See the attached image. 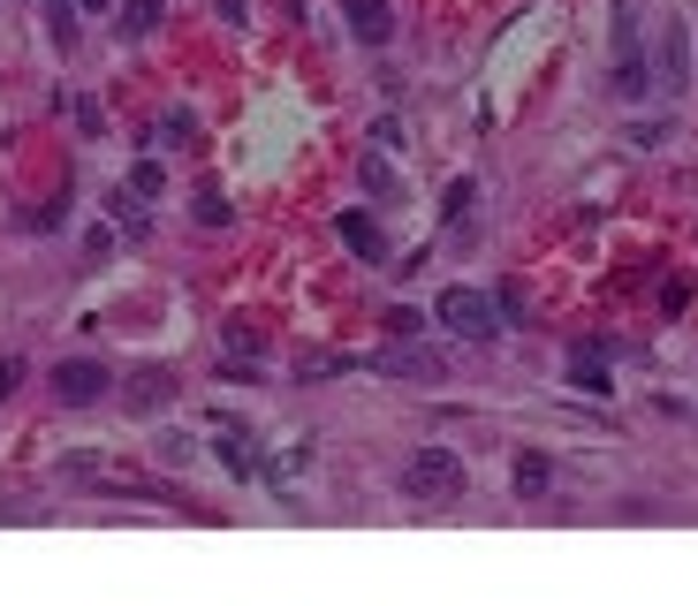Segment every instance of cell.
Instances as JSON below:
<instances>
[{"label":"cell","instance_id":"18","mask_svg":"<svg viewBox=\"0 0 698 606\" xmlns=\"http://www.w3.org/2000/svg\"><path fill=\"white\" fill-rule=\"evenodd\" d=\"M15 379H23V364H15V356H0V395H15Z\"/></svg>","mask_w":698,"mask_h":606},{"label":"cell","instance_id":"9","mask_svg":"<svg viewBox=\"0 0 698 606\" xmlns=\"http://www.w3.org/2000/svg\"><path fill=\"white\" fill-rule=\"evenodd\" d=\"M684 61H691V31L669 23V38H661V84H669V92H684V76H691Z\"/></svg>","mask_w":698,"mask_h":606},{"label":"cell","instance_id":"13","mask_svg":"<svg viewBox=\"0 0 698 606\" xmlns=\"http://www.w3.org/2000/svg\"><path fill=\"white\" fill-rule=\"evenodd\" d=\"M122 31H130V38L160 31V0H130V8H122Z\"/></svg>","mask_w":698,"mask_h":606},{"label":"cell","instance_id":"19","mask_svg":"<svg viewBox=\"0 0 698 606\" xmlns=\"http://www.w3.org/2000/svg\"><path fill=\"white\" fill-rule=\"evenodd\" d=\"M213 8H220V15H243V8H251V0H213Z\"/></svg>","mask_w":698,"mask_h":606},{"label":"cell","instance_id":"4","mask_svg":"<svg viewBox=\"0 0 698 606\" xmlns=\"http://www.w3.org/2000/svg\"><path fill=\"white\" fill-rule=\"evenodd\" d=\"M53 395H61L69 410H84V402H99V395H107V364H92V356H69V364L53 372Z\"/></svg>","mask_w":698,"mask_h":606},{"label":"cell","instance_id":"7","mask_svg":"<svg viewBox=\"0 0 698 606\" xmlns=\"http://www.w3.org/2000/svg\"><path fill=\"white\" fill-rule=\"evenodd\" d=\"M160 402H174V372H137L130 387H122V410H160Z\"/></svg>","mask_w":698,"mask_h":606},{"label":"cell","instance_id":"20","mask_svg":"<svg viewBox=\"0 0 698 606\" xmlns=\"http://www.w3.org/2000/svg\"><path fill=\"white\" fill-rule=\"evenodd\" d=\"M76 8H115V0H76Z\"/></svg>","mask_w":698,"mask_h":606},{"label":"cell","instance_id":"17","mask_svg":"<svg viewBox=\"0 0 698 606\" xmlns=\"http://www.w3.org/2000/svg\"><path fill=\"white\" fill-rule=\"evenodd\" d=\"M364 190H372V197H402V190H395V174H387L380 159H364Z\"/></svg>","mask_w":698,"mask_h":606},{"label":"cell","instance_id":"2","mask_svg":"<svg viewBox=\"0 0 698 606\" xmlns=\"http://www.w3.org/2000/svg\"><path fill=\"white\" fill-rule=\"evenodd\" d=\"M410 493L433 500V508L464 500V462H456L448 448H418V455H410Z\"/></svg>","mask_w":698,"mask_h":606},{"label":"cell","instance_id":"14","mask_svg":"<svg viewBox=\"0 0 698 606\" xmlns=\"http://www.w3.org/2000/svg\"><path fill=\"white\" fill-rule=\"evenodd\" d=\"M46 23H53V38L69 46V38H76V0H46Z\"/></svg>","mask_w":698,"mask_h":606},{"label":"cell","instance_id":"5","mask_svg":"<svg viewBox=\"0 0 698 606\" xmlns=\"http://www.w3.org/2000/svg\"><path fill=\"white\" fill-rule=\"evenodd\" d=\"M342 15H349V31H357L364 46H387V38H395V15H387V0H342Z\"/></svg>","mask_w":698,"mask_h":606},{"label":"cell","instance_id":"11","mask_svg":"<svg viewBox=\"0 0 698 606\" xmlns=\"http://www.w3.org/2000/svg\"><path fill=\"white\" fill-rule=\"evenodd\" d=\"M517 493H524V500L546 493V455H517Z\"/></svg>","mask_w":698,"mask_h":606},{"label":"cell","instance_id":"10","mask_svg":"<svg viewBox=\"0 0 698 606\" xmlns=\"http://www.w3.org/2000/svg\"><path fill=\"white\" fill-rule=\"evenodd\" d=\"M569 379H577L585 395H607V349H600V341H577V356H569Z\"/></svg>","mask_w":698,"mask_h":606},{"label":"cell","instance_id":"1","mask_svg":"<svg viewBox=\"0 0 698 606\" xmlns=\"http://www.w3.org/2000/svg\"><path fill=\"white\" fill-rule=\"evenodd\" d=\"M61 477L69 485H115V493H130V500H182L174 485H160V477H145V470H130V462H115V455H61Z\"/></svg>","mask_w":698,"mask_h":606},{"label":"cell","instance_id":"8","mask_svg":"<svg viewBox=\"0 0 698 606\" xmlns=\"http://www.w3.org/2000/svg\"><path fill=\"white\" fill-rule=\"evenodd\" d=\"M342 243L364 258V266H380V258H387V235H380V220H364V213H342Z\"/></svg>","mask_w":698,"mask_h":606},{"label":"cell","instance_id":"6","mask_svg":"<svg viewBox=\"0 0 698 606\" xmlns=\"http://www.w3.org/2000/svg\"><path fill=\"white\" fill-rule=\"evenodd\" d=\"M380 364H387L395 379H425V387H433V379H448V364H441V349H387Z\"/></svg>","mask_w":698,"mask_h":606},{"label":"cell","instance_id":"3","mask_svg":"<svg viewBox=\"0 0 698 606\" xmlns=\"http://www.w3.org/2000/svg\"><path fill=\"white\" fill-rule=\"evenodd\" d=\"M441 318H448L464 341H494V334H502V311L479 296V289H448V296H441Z\"/></svg>","mask_w":698,"mask_h":606},{"label":"cell","instance_id":"16","mask_svg":"<svg viewBox=\"0 0 698 606\" xmlns=\"http://www.w3.org/2000/svg\"><path fill=\"white\" fill-rule=\"evenodd\" d=\"M220 462H228V470H258V448H251V440H220Z\"/></svg>","mask_w":698,"mask_h":606},{"label":"cell","instance_id":"15","mask_svg":"<svg viewBox=\"0 0 698 606\" xmlns=\"http://www.w3.org/2000/svg\"><path fill=\"white\" fill-rule=\"evenodd\" d=\"M197 220H205V228H228V220H236V205H228V197H213V190H205V197H197Z\"/></svg>","mask_w":698,"mask_h":606},{"label":"cell","instance_id":"12","mask_svg":"<svg viewBox=\"0 0 698 606\" xmlns=\"http://www.w3.org/2000/svg\"><path fill=\"white\" fill-rule=\"evenodd\" d=\"M160 190H168L160 159H137V167H130V197H160Z\"/></svg>","mask_w":698,"mask_h":606}]
</instances>
